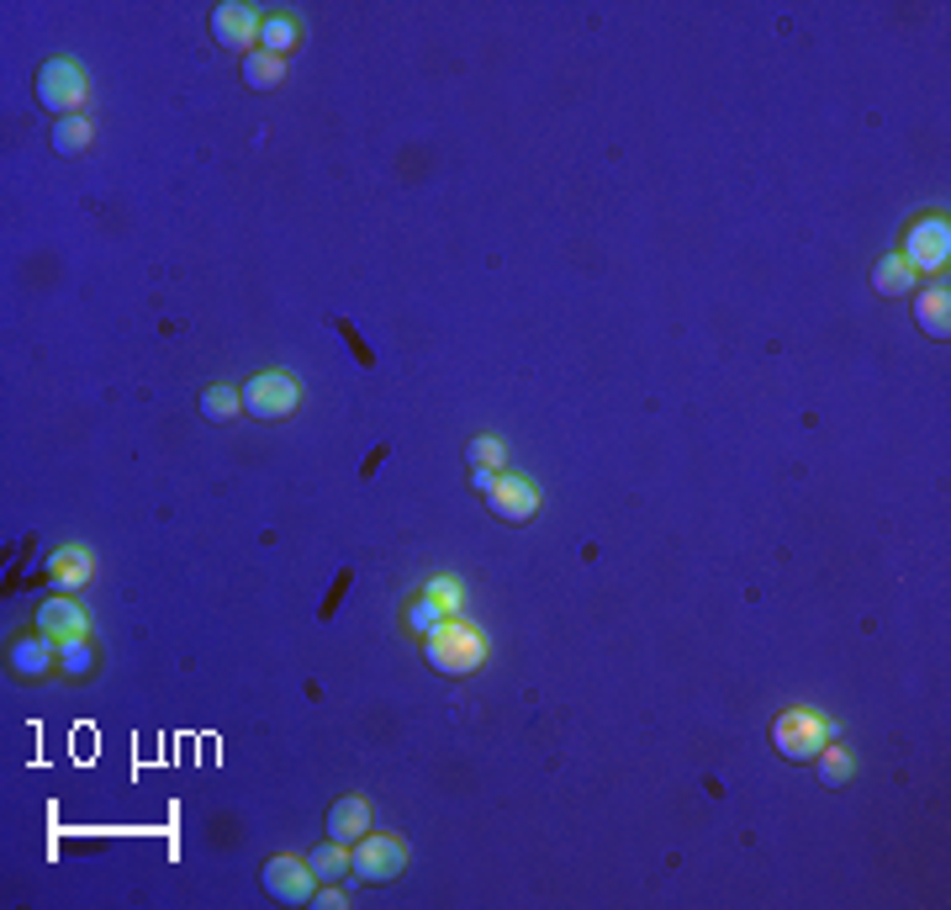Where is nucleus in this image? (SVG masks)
<instances>
[{"mask_svg": "<svg viewBox=\"0 0 951 910\" xmlns=\"http://www.w3.org/2000/svg\"><path fill=\"white\" fill-rule=\"evenodd\" d=\"M423 651H428V668L445 672V678H471V672L486 668V636L476 625H466L460 614L423 640Z\"/></svg>", "mask_w": 951, "mask_h": 910, "instance_id": "f257e3e1", "label": "nucleus"}, {"mask_svg": "<svg viewBox=\"0 0 951 910\" xmlns=\"http://www.w3.org/2000/svg\"><path fill=\"white\" fill-rule=\"evenodd\" d=\"M835 741V726L814 709H782L772 720V747L788 762H814Z\"/></svg>", "mask_w": 951, "mask_h": 910, "instance_id": "f03ea898", "label": "nucleus"}, {"mask_svg": "<svg viewBox=\"0 0 951 910\" xmlns=\"http://www.w3.org/2000/svg\"><path fill=\"white\" fill-rule=\"evenodd\" d=\"M297 402H301V387L286 376V371H260V376L243 382V413H254V419H265V424L291 419Z\"/></svg>", "mask_w": 951, "mask_h": 910, "instance_id": "7ed1b4c3", "label": "nucleus"}, {"mask_svg": "<svg viewBox=\"0 0 951 910\" xmlns=\"http://www.w3.org/2000/svg\"><path fill=\"white\" fill-rule=\"evenodd\" d=\"M32 95H37V106L43 112H80V101H85V69L75 59H48L43 69H37V80H32Z\"/></svg>", "mask_w": 951, "mask_h": 910, "instance_id": "20e7f679", "label": "nucleus"}, {"mask_svg": "<svg viewBox=\"0 0 951 910\" xmlns=\"http://www.w3.org/2000/svg\"><path fill=\"white\" fill-rule=\"evenodd\" d=\"M350 868H355L359 884H391L402 879V868H408V842L402 837H359L355 852H350Z\"/></svg>", "mask_w": 951, "mask_h": 910, "instance_id": "39448f33", "label": "nucleus"}, {"mask_svg": "<svg viewBox=\"0 0 951 910\" xmlns=\"http://www.w3.org/2000/svg\"><path fill=\"white\" fill-rule=\"evenodd\" d=\"M260 884H265L270 900H280V906H312V895H318V874L301 857H265Z\"/></svg>", "mask_w": 951, "mask_h": 910, "instance_id": "423d86ee", "label": "nucleus"}, {"mask_svg": "<svg viewBox=\"0 0 951 910\" xmlns=\"http://www.w3.org/2000/svg\"><path fill=\"white\" fill-rule=\"evenodd\" d=\"M904 260H909V271H947V260H951V228H947V217H920V223L909 228Z\"/></svg>", "mask_w": 951, "mask_h": 910, "instance_id": "0eeeda50", "label": "nucleus"}, {"mask_svg": "<svg viewBox=\"0 0 951 910\" xmlns=\"http://www.w3.org/2000/svg\"><path fill=\"white\" fill-rule=\"evenodd\" d=\"M486 509L503 524H529L539 514V487L529 477H497V487L486 492Z\"/></svg>", "mask_w": 951, "mask_h": 910, "instance_id": "6e6552de", "label": "nucleus"}, {"mask_svg": "<svg viewBox=\"0 0 951 910\" xmlns=\"http://www.w3.org/2000/svg\"><path fill=\"white\" fill-rule=\"evenodd\" d=\"M37 636H48V640H85L90 636V619H85V608L75 604V599H48V604L37 608Z\"/></svg>", "mask_w": 951, "mask_h": 910, "instance_id": "1a4fd4ad", "label": "nucleus"}, {"mask_svg": "<svg viewBox=\"0 0 951 910\" xmlns=\"http://www.w3.org/2000/svg\"><path fill=\"white\" fill-rule=\"evenodd\" d=\"M260 22H265V16H260L254 5H217V11H211V37L238 54V48H249V43L260 37Z\"/></svg>", "mask_w": 951, "mask_h": 910, "instance_id": "9d476101", "label": "nucleus"}, {"mask_svg": "<svg viewBox=\"0 0 951 910\" xmlns=\"http://www.w3.org/2000/svg\"><path fill=\"white\" fill-rule=\"evenodd\" d=\"M365 831H370V805H365L359 794L333 799V810H328V837H333V842H344V848H355Z\"/></svg>", "mask_w": 951, "mask_h": 910, "instance_id": "9b49d317", "label": "nucleus"}, {"mask_svg": "<svg viewBox=\"0 0 951 910\" xmlns=\"http://www.w3.org/2000/svg\"><path fill=\"white\" fill-rule=\"evenodd\" d=\"M90 577H95V561H90L85 546L54 550V561H48V582H54L59 593H75V588H85Z\"/></svg>", "mask_w": 951, "mask_h": 910, "instance_id": "f8f14e48", "label": "nucleus"}, {"mask_svg": "<svg viewBox=\"0 0 951 910\" xmlns=\"http://www.w3.org/2000/svg\"><path fill=\"white\" fill-rule=\"evenodd\" d=\"M915 318H920V329L930 339H947L951 334V292L947 286H925L920 297H915Z\"/></svg>", "mask_w": 951, "mask_h": 910, "instance_id": "ddd939ff", "label": "nucleus"}, {"mask_svg": "<svg viewBox=\"0 0 951 910\" xmlns=\"http://www.w3.org/2000/svg\"><path fill=\"white\" fill-rule=\"evenodd\" d=\"M54 651H59V640H48V636L16 640L11 646V668H16V678H43V672L54 668Z\"/></svg>", "mask_w": 951, "mask_h": 910, "instance_id": "4468645a", "label": "nucleus"}, {"mask_svg": "<svg viewBox=\"0 0 951 910\" xmlns=\"http://www.w3.org/2000/svg\"><path fill=\"white\" fill-rule=\"evenodd\" d=\"M90 144H95V122L90 117H54V149L64 159H80Z\"/></svg>", "mask_w": 951, "mask_h": 910, "instance_id": "2eb2a0df", "label": "nucleus"}, {"mask_svg": "<svg viewBox=\"0 0 951 910\" xmlns=\"http://www.w3.org/2000/svg\"><path fill=\"white\" fill-rule=\"evenodd\" d=\"M872 286H878L883 297H904V292H915V271H909V260H904V254H883L878 271H872Z\"/></svg>", "mask_w": 951, "mask_h": 910, "instance_id": "dca6fc26", "label": "nucleus"}, {"mask_svg": "<svg viewBox=\"0 0 951 910\" xmlns=\"http://www.w3.org/2000/svg\"><path fill=\"white\" fill-rule=\"evenodd\" d=\"M307 863H312V874H318V879H328V884H350V874H355V868H350V848H344V842H333V837H328V842L312 852Z\"/></svg>", "mask_w": 951, "mask_h": 910, "instance_id": "f3484780", "label": "nucleus"}, {"mask_svg": "<svg viewBox=\"0 0 951 910\" xmlns=\"http://www.w3.org/2000/svg\"><path fill=\"white\" fill-rule=\"evenodd\" d=\"M280 80H286V64L275 59V54H265V48H260V54H249V59H243V86H249V91H275Z\"/></svg>", "mask_w": 951, "mask_h": 910, "instance_id": "a211bd4d", "label": "nucleus"}, {"mask_svg": "<svg viewBox=\"0 0 951 910\" xmlns=\"http://www.w3.org/2000/svg\"><path fill=\"white\" fill-rule=\"evenodd\" d=\"M297 43H301V27L291 22V16H280V11H275V16H265V22H260V48H265V54H275V59H280V54H286V48H297Z\"/></svg>", "mask_w": 951, "mask_h": 910, "instance_id": "6ab92c4d", "label": "nucleus"}, {"mask_svg": "<svg viewBox=\"0 0 951 910\" xmlns=\"http://www.w3.org/2000/svg\"><path fill=\"white\" fill-rule=\"evenodd\" d=\"M202 413H207L211 424H228V419H238V413H243V393H238V387H228V382H217V387H207V393H202Z\"/></svg>", "mask_w": 951, "mask_h": 910, "instance_id": "aec40b11", "label": "nucleus"}, {"mask_svg": "<svg viewBox=\"0 0 951 910\" xmlns=\"http://www.w3.org/2000/svg\"><path fill=\"white\" fill-rule=\"evenodd\" d=\"M814 762H820V784H830V789H840V784L857 773V752H846V747H835V741Z\"/></svg>", "mask_w": 951, "mask_h": 910, "instance_id": "412c9836", "label": "nucleus"}, {"mask_svg": "<svg viewBox=\"0 0 951 910\" xmlns=\"http://www.w3.org/2000/svg\"><path fill=\"white\" fill-rule=\"evenodd\" d=\"M402 619H408V630H413V636H434V630H439V625H445L449 614L439 604H434V599H428V593H423V599H413V604H408V614H402Z\"/></svg>", "mask_w": 951, "mask_h": 910, "instance_id": "4be33fe9", "label": "nucleus"}, {"mask_svg": "<svg viewBox=\"0 0 951 910\" xmlns=\"http://www.w3.org/2000/svg\"><path fill=\"white\" fill-rule=\"evenodd\" d=\"M423 593L445 608L449 619H455V614H460V604H466V588H460L455 577H428V582H423Z\"/></svg>", "mask_w": 951, "mask_h": 910, "instance_id": "5701e85b", "label": "nucleus"}, {"mask_svg": "<svg viewBox=\"0 0 951 910\" xmlns=\"http://www.w3.org/2000/svg\"><path fill=\"white\" fill-rule=\"evenodd\" d=\"M466 455H471V466H492V471H497V466L507 460V445L497 440V434H476L471 445H466Z\"/></svg>", "mask_w": 951, "mask_h": 910, "instance_id": "b1692460", "label": "nucleus"}, {"mask_svg": "<svg viewBox=\"0 0 951 910\" xmlns=\"http://www.w3.org/2000/svg\"><path fill=\"white\" fill-rule=\"evenodd\" d=\"M64 672L69 678H90V668H95V651H90V640H64Z\"/></svg>", "mask_w": 951, "mask_h": 910, "instance_id": "393cba45", "label": "nucleus"}, {"mask_svg": "<svg viewBox=\"0 0 951 910\" xmlns=\"http://www.w3.org/2000/svg\"><path fill=\"white\" fill-rule=\"evenodd\" d=\"M333 329H339V339H344V344H350V350H355V361L365 365V371H370V365H376V355H370V344H365V339H359V329H355V323H350V318H333Z\"/></svg>", "mask_w": 951, "mask_h": 910, "instance_id": "a878e982", "label": "nucleus"}, {"mask_svg": "<svg viewBox=\"0 0 951 910\" xmlns=\"http://www.w3.org/2000/svg\"><path fill=\"white\" fill-rule=\"evenodd\" d=\"M350 582H355V577H350V567H344V572L333 577V593H328V599H323V608H318L323 619H333V614H339V604H344V593H350Z\"/></svg>", "mask_w": 951, "mask_h": 910, "instance_id": "bb28decb", "label": "nucleus"}, {"mask_svg": "<svg viewBox=\"0 0 951 910\" xmlns=\"http://www.w3.org/2000/svg\"><path fill=\"white\" fill-rule=\"evenodd\" d=\"M471 487L481 492V498H486V492L497 487V471H492V466H471Z\"/></svg>", "mask_w": 951, "mask_h": 910, "instance_id": "cd10ccee", "label": "nucleus"}, {"mask_svg": "<svg viewBox=\"0 0 951 910\" xmlns=\"http://www.w3.org/2000/svg\"><path fill=\"white\" fill-rule=\"evenodd\" d=\"M312 906H318V910L344 906V889H339V884H333V889H318V895H312Z\"/></svg>", "mask_w": 951, "mask_h": 910, "instance_id": "c85d7f7f", "label": "nucleus"}]
</instances>
